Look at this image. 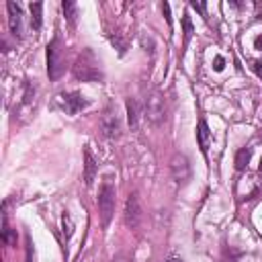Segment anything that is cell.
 <instances>
[{
	"label": "cell",
	"mask_w": 262,
	"mask_h": 262,
	"mask_svg": "<svg viewBox=\"0 0 262 262\" xmlns=\"http://www.w3.org/2000/svg\"><path fill=\"white\" fill-rule=\"evenodd\" d=\"M190 6H192V8H196V10H201V12L205 14V8H207V6H205L203 2H196V0H192V2H190Z\"/></svg>",
	"instance_id": "44dd1931"
},
{
	"label": "cell",
	"mask_w": 262,
	"mask_h": 262,
	"mask_svg": "<svg viewBox=\"0 0 262 262\" xmlns=\"http://www.w3.org/2000/svg\"><path fill=\"white\" fill-rule=\"evenodd\" d=\"M182 27H184V45H186L188 39H190V35H192V23H190V16L188 14L182 16Z\"/></svg>",
	"instance_id": "ac0fdd59"
},
{
	"label": "cell",
	"mask_w": 262,
	"mask_h": 262,
	"mask_svg": "<svg viewBox=\"0 0 262 262\" xmlns=\"http://www.w3.org/2000/svg\"><path fill=\"white\" fill-rule=\"evenodd\" d=\"M98 211H100L102 227H108L115 213V184L111 182V178H106L98 190Z\"/></svg>",
	"instance_id": "3957f363"
},
{
	"label": "cell",
	"mask_w": 262,
	"mask_h": 262,
	"mask_svg": "<svg viewBox=\"0 0 262 262\" xmlns=\"http://www.w3.org/2000/svg\"><path fill=\"white\" fill-rule=\"evenodd\" d=\"M170 172H172V178L178 184H186L190 180V164H188V158L184 154H174L172 160H170Z\"/></svg>",
	"instance_id": "52a82bcc"
},
{
	"label": "cell",
	"mask_w": 262,
	"mask_h": 262,
	"mask_svg": "<svg viewBox=\"0 0 262 262\" xmlns=\"http://www.w3.org/2000/svg\"><path fill=\"white\" fill-rule=\"evenodd\" d=\"M6 8H8V27H10V33L16 37V39H23L25 35V29H23V10L16 2H6Z\"/></svg>",
	"instance_id": "9c48e42d"
},
{
	"label": "cell",
	"mask_w": 262,
	"mask_h": 262,
	"mask_svg": "<svg viewBox=\"0 0 262 262\" xmlns=\"http://www.w3.org/2000/svg\"><path fill=\"white\" fill-rule=\"evenodd\" d=\"M145 117L151 125H162L166 121V98L160 90H151L145 98Z\"/></svg>",
	"instance_id": "277c9868"
},
{
	"label": "cell",
	"mask_w": 262,
	"mask_h": 262,
	"mask_svg": "<svg viewBox=\"0 0 262 262\" xmlns=\"http://www.w3.org/2000/svg\"><path fill=\"white\" fill-rule=\"evenodd\" d=\"M250 158H252V149L250 147H242V149H237V154H235V160H233V164H235V170H246L248 168V164H250Z\"/></svg>",
	"instance_id": "4fadbf2b"
},
{
	"label": "cell",
	"mask_w": 262,
	"mask_h": 262,
	"mask_svg": "<svg viewBox=\"0 0 262 262\" xmlns=\"http://www.w3.org/2000/svg\"><path fill=\"white\" fill-rule=\"evenodd\" d=\"M164 262H184V260H182L180 256H176V254H170V256H168Z\"/></svg>",
	"instance_id": "7402d4cb"
},
{
	"label": "cell",
	"mask_w": 262,
	"mask_h": 262,
	"mask_svg": "<svg viewBox=\"0 0 262 262\" xmlns=\"http://www.w3.org/2000/svg\"><path fill=\"white\" fill-rule=\"evenodd\" d=\"M254 70H256V74L262 78V63H254Z\"/></svg>",
	"instance_id": "d4e9b609"
},
{
	"label": "cell",
	"mask_w": 262,
	"mask_h": 262,
	"mask_svg": "<svg viewBox=\"0 0 262 262\" xmlns=\"http://www.w3.org/2000/svg\"><path fill=\"white\" fill-rule=\"evenodd\" d=\"M61 8H63V14L70 23V27H76V16H78V4L76 2H70V0H63L61 2Z\"/></svg>",
	"instance_id": "5bb4252c"
},
{
	"label": "cell",
	"mask_w": 262,
	"mask_h": 262,
	"mask_svg": "<svg viewBox=\"0 0 262 262\" xmlns=\"http://www.w3.org/2000/svg\"><path fill=\"white\" fill-rule=\"evenodd\" d=\"M57 98V104L68 113V115H76L80 113L82 108L88 106V100L80 94V92H61L55 96Z\"/></svg>",
	"instance_id": "8992f818"
},
{
	"label": "cell",
	"mask_w": 262,
	"mask_h": 262,
	"mask_svg": "<svg viewBox=\"0 0 262 262\" xmlns=\"http://www.w3.org/2000/svg\"><path fill=\"white\" fill-rule=\"evenodd\" d=\"M141 221H143V209L139 203V194L131 192L125 203V223L129 229H137L141 225Z\"/></svg>",
	"instance_id": "5b68a950"
},
{
	"label": "cell",
	"mask_w": 262,
	"mask_h": 262,
	"mask_svg": "<svg viewBox=\"0 0 262 262\" xmlns=\"http://www.w3.org/2000/svg\"><path fill=\"white\" fill-rule=\"evenodd\" d=\"M2 242H4L6 246H14V244H16V229H10V227H8L6 217H4V221H2Z\"/></svg>",
	"instance_id": "2e32d148"
},
{
	"label": "cell",
	"mask_w": 262,
	"mask_h": 262,
	"mask_svg": "<svg viewBox=\"0 0 262 262\" xmlns=\"http://www.w3.org/2000/svg\"><path fill=\"white\" fill-rule=\"evenodd\" d=\"M196 141H199L201 151L207 156V149H209V143H211V131H209V125H207V121L203 117L196 123Z\"/></svg>",
	"instance_id": "30bf717a"
},
{
	"label": "cell",
	"mask_w": 262,
	"mask_h": 262,
	"mask_svg": "<svg viewBox=\"0 0 262 262\" xmlns=\"http://www.w3.org/2000/svg\"><path fill=\"white\" fill-rule=\"evenodd\" d=\"M96 168H98V164H96L94 156L90 154V149L86 147V149H84V182H86V186L92 184L94 174H96Z\"/></svg>",
	"instance_id": "8fae6325"
},
{
	"label": "cell",
	"mask_w": 262,
	"mask_h": 262,
	"mask_svg": "<svg viewBox=\"0 0 262 262\" xmlns=\"http://www.w3.org/2000/svg\"><path fill=\"white\" fill-rule=\"evenodd\" d=\"M256 10H258V18H262V4L260 2L256 4Z\"/></svg>",
	"instance_id": "484cf974"
},
{
	"label": "cell",
	"mask_w": 262,
	"mask_h": 262,
	"mask_svg": "<svg viewBox=\"0 0 262 262\" xmlns=\"http://www.w3.org/2000/svg\"><path fill=\"white\" fill-rule=\"evenodd\" d=\"M127 121L131 129H137L139 125V102L135 98H127Z\"/></svg>",
	"instance_id": "7c38bea8"
},
{
	"label": "cell",
	"mask_w": 262,
	"mask_h": 262,
	"mask_svg": "<svg viewBox=\"0 0 262 262\" xmlns=\"http://www.w3.org/2000/svg\"><path fill=\"white\" fill-rule=\"evenodd\" d=\"M223 63H225V59H223L221 55H217V57L213 59V68H215L217 72H221V70H223Z\"/></svg>",
	"instance_id": "ffe728a7"
},
{
	"label": "cell",
	"mask_w": 262,
	"mask_h": 262,
	"mask_svg": "<svg viewBox=\"0 0 262 262\" xmlns=\"http://www.w3.org/2000/svg\"><path fill=\"white\" fill-rule=\"evenodd\" d=\"M260 174H262V160H260Z\"/></svg>",
	"instance_id": "4316f807"
},
{
	"label": "cell",
	"mask_w": 262,
	"mask_h": 262,
	"mask_svg": "<svg viewBox=\"0 0 262 262\" xmlns=\"http://www.w3.org/2000/svg\"><path fill=\"white\" fill-rule=\"evenodd\" d=\"M162 10H164V16H166V23L172 27V16H170V4L168 2H164L162 4Z\"/></svg>",
	"instance_id": "d6986e66"
},
{
	"label": "cell",
	"mask_w": 262,
	"mask_h": 262,
	"mask_svg": "<svg viewBox=\"0 0 262 262\" xmlns=\"http://www.w3.org/2000/svg\"><path fill=\"white\" fill-rule=\"evenodd\" d=\"M74 76L82 82H100L102 80V72L98 68V61L90 49H86L78 57V61L74 63Z\"/></svg>",
	"instance_id": "7a4b0ae2"
},
{
	"label": "cell",
	"mask_w": 262,
	"mask_h": 262,
	"mask_svg": "<svg viewBox=\"0 0 262 262\" xmlns=\"http://www.w3.org/2000/svg\"><path fill=\"white\" fill-rule=\"evenodd\" d=\"M31 250H33L31 239H27V262H33V260H31Z\"/></svg>",
	"instance_id": "603a6c76"
},
{
	"label": "cell",
	"mask_w": 262,
	"mask_h": 262,
	"mask_svg": "<svg viewBox=\"0 0 262 262\" xmlns=\"http://www.w3.org/2000/svg\"><path fill=\"white\" fill-rule=\"evenodd\" d=\"M100 131L104 137H119L121 135V123H119V115L113 106L104 108V113L100 115Z\"/></svg>",
	"instance_id": "ba28073f"
},
{
	"label": "cell",
	"mask_w": 262,
	"mask_h": 262,
	"mask_svg": "<svg viewBox=\"0 0 262 262\" xmlns=\"http://www.w3.org/2000/svg\"><path fill=\"white\" fill-rule=\"evenodd\" d=\"M66 70V49L59 37H53L47 43V76L49 80H57Z\"/></svg>",
	"instance_id": "6da1fadb"
},
{
	"label": "cell",
	"mask_w": 262,
	"mask_h": 262,
	"mask_svg": "<svg viewBox=\"0 0 262 262\" xmlns=\"http://www.w3.org/2000/svg\"><path fill=\"white\" fill-rule=\"evenodd\" d=\"M254 47L262 51V35H258V37H256V41H254Z\"/></svg>",
	"instance_id": "cb8c5ba5"
},
{
	"label": "cell",
	"mask_w": 262,
	"mask_h": 262,
	"mask_svg": "<svg viewBox=\"0 0 262 262\" xmlns=\"http://www.w3.org/2000/svg\"><path fill=\"white\" fill-rule=\"evenodd\" d=\"M31 25L35 31L41 29V10H43V4L41 2H31Z\"/></svg>",
	"instance_id": "9a60e30c"
},
{
	"label": "cell",
	"mask_w": 262,
	"mask_h": 262,
	"mask_svg": "<svg viewBox=\"0 0 262 262\" xmlns=\"http://www.w3.org/2000/svg\"><path fill=\"white\" fill-rule=\"evenodd\" d=\"M61 227H63V235H66V239H70L72 233H74V221H72V217H70L68 211H63V215H61Z\"/></svg>",
	"instance_id": "e0dca14e"
}]
</instances>
